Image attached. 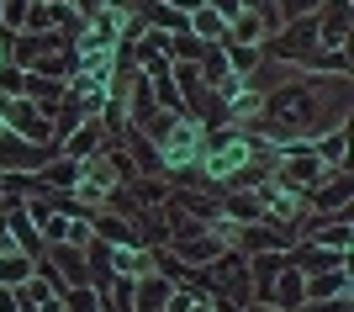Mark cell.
<instances>
[{
  "mask_svg": "<svg viewBox=\"0 0 354 312\" xmlns=\"http://www.w3.org/2000/svg\"><path fill=\"white\" fill-rule=\"evenodd\" d=\"M270 53H275V59H281V64L312 59V53H317V11H312V16H296L291 27H286L281 37L270 43Z\"/></svg>",
  "mask_w": 354,
  "mask_h": 312,
  "instance_id": "1",
  "label": "cell"
},
{
  "mask_svg": "<svg viewBox=\"0 0 354 312\" xmlns=\"http://www.w3.org/2000/svg\"><path fill=\"white\" fill-rule=\"evenodd\" d=\"M323 175H328V164L317 159V149L312 154H286V164H281V185L286 191H317Z\"/></svg>",
  "mask_w": 354,
  "mask_h": 312,
  "instance_id": "2",
  "label": "cell"
},
{
  "mask_svg": "<svg viewBox=\"0 0 354 312\" xmlns=\"http://www.w3.org/2000/svg\"><path fill=\"white\" fill-rule=\"evenodd\" d=\"M270 302H275L281 312H296L301 302H307V281H301L296 265H281V286H270Z\"/></svg>",
  "mask_w": 354,
  "mask_h": 312,
  "instance_id": "3",
  "label": "cell"
},
{
  "mask_svg": "<svg viewBox=\"0 0 354 312\" xmlns=\"http://www.w3.org/2000/svg\"><path fill=\"white\" fill-rule=\"evenodd\" d=\"M180 238V265H212L222 249V238H201V233H175Z\"/></svg>",
  "mask_w": 354,
  "mask_h": 312,
  "instance_id": "4",
  "label": "cell"
},
{
  "mask_svg": "<svg viewBox=\"0 0 354 312\" xmlns=\"http://www.w3.org/2000/svg\"><path fill=\"white\" fill-rule=\"evenodd\" d=\"M191 21H185V27H196L191 32V37H212V43H227V16H222V11H212V6H207V0H201V6H191Z\"/></svg>",
  "mask_w": 354,
  "mask_h": 312,
  "instance_id": "5",
  "label": "cell"
},
{
  "mask_svg": "<svg viewBox=\"0 0 354 312\" xmlns=\"http://www.w3.org/2000/svg\"><path fill=\"white\" fill-rule=\"evenodd\" d=\"M291 265L301 270V275H307V270L317 275V270H339V265H344V254H339V249H323V244H301Z\"/></svg>",
  "mask_w": 354,
  "mask_h": 312,
  "instance_id": "6",
  "label": "cell"
},
{
  "mask_svg": "<svg viewBox=\"0 0 354 312\" xmlns=\"http://www.w3.org/2000/svg\"><path fill=\"white\" fill-rule=\"evenodd\" d=\"M37 185H59V191H74L80 185V159H59V164H43Z\"/></svg>",
  "mask_w": 354,
  "mask_h": 312,
  "instance_id": "7",
  "label": "cell"
},
{
  "mask_svg": "<svg viewBox=\"0 0 354 312\" xmlns=\"http://www.w3.org/2000/svg\"><path fill=\"white\" fill-rule=\"evenodd\" d=\"M27 275H32V254H16V249L0 254V286H16V281H27Z\"/></svg>",
  "mask_w": 354,
  "mask_h": 312,
  "instance_id": "8",
  "label": "cell"
},
{
  "mask_svg": "<svg viewBox=\"0 0 354 312\" xmlns=\"http://www.w3.org/2000/svg\"><path fill=\"white\" fill-rule=\"evenodd\" d=\"M344 196H349V175H339L333 185H323V191H312V207H323V212H344Z\"/></svg>",
  "mask_w": 354,
  "mask_h": 312,
  "instance_id": "9",
  "label": "cell"
},
{
  "mask_svg": "<svg viewBox=\"0 0 354 312\" xmlns=\"http://www.w3.org/2000/svg\"><path fill=\"white\" fill-rule=\"evenodd\" d=\"M95 138H101V122H85L80 133H69V159H80V154L95 149Z\"/></svg>",
  "mask_w": 354,
  "mask_h": 312,
  "instance_id": "10",
  "label": "cell"
},
{
  "mask_svg": "<svg viewBox=\"0 0 354 312\" xmlns=\"http://www.w3.org/2000/svg\"><path fill=\"white\" fill-rule=\"evenodd\" d=\"M95 233H101V238H111V244H133V228L122 223V217H106V212L95 217Z\"/></svg>",
  "mask_w": 354,
  "mask_h": 312,
  "instance_id": "11",
  "label": "cell"
},
{
  "mask_svg": "<svg viewBox=\"0 0 354 312\" xmlns=\"http://www.w3.org/2000/svg\"><path fill=\"white\" fill-rule=\"evenodd\" d=\"M27 90V69L21 64H0V95H21Z\"/></svg>",
  "mask_w": 354,
  "mask_h": 312,
  "instance_id": "12",
  "label": "cell"
},
{
  "mask_svg": "<svg viewBox=\"0 0 354 312\" xmlns=\"http://www.w3.org/2000/svg\"><path fill=\"white\" fill-rule=\"evenodd\" d=\"M64 302V312H101L95 307V291H90V286H74L69 297H59Z\"/></svg>",
  "mask_w": 354,
  "mask_h": 312,
  "instance_id": "13",
  "label": "cell"
},
{
  "mask_svg": "<svg viewBox=\"0 0 354 312\" xmlns=\"http://www.w3.org/2000/svg\"><path fill=\"white\" fill-rule=\"evenodd\" d=\"M317 159H328V164H344V127H328V138H323V154Z\"/></svg>",
  "mask_w": 354,
  "mask_h": 312,
  "instance_id": "14",
  "label": "cell"
},
{
  "mask_svg": "<svg viewBox=\"0 0 354 312\" xmlns=\"http://www.w3.org/2000/svg\"><path fill=\"white\" fill-rule=\"evenodd\" d=\"M27 6L32 0H0V21H6V27H21V21H27Z\"/></svg>",
  "mask_w": 354,
  "mask_h": 312,
  "instance_id": "15",
  "label": "cell"
},
{
  "mask_svg": "<svg viewBox=\"0 0 354 312\" xmlns=\"http://www.w3.org/2000/svg\"><path fill=\"white\" fill-rule=\"evenodd\" d=\"M249 312H281V307H275V302H254Z\"/></svg>",
  "mask_w": 354,
  "mask_h": 312,
  "instance_id": "16",
  "label": "cell"
}]
</instances>
